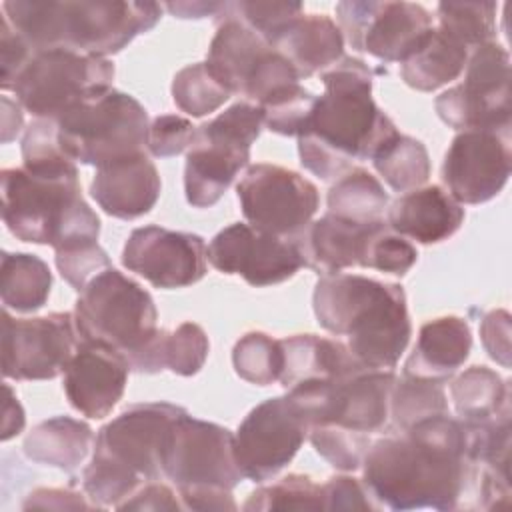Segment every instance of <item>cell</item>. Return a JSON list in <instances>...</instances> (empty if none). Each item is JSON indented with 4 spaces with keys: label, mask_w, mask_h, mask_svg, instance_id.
Listing matches in <instances>:
<instances>
[{
    "label": "cell",
    "mask_w": 512,
    "mask_h": 512,
    "mask_svg": "<svg viewBox=\"0 0 512 512\" xmlns=\"http://www.w3.org/2000/svg\"><path fill=\"white\" fill-rule=\"evenodd\" d=\"M442 122L456 130L510 132V58L504 46L486 42L470 50L464 82L436 102Z\"/></svg>",
    "instance_id": "obj_13"
},
{
    "label": "cell",
    "mask_w": 512,
    "mask_h": 512,
    "mask_svg": "<svg viewBox=\"0 0 512 512\" xmlns=\"http://www.w3.org/2000/svg\"><path fill=\"white\" fill-rule=\"evenodd\" d=\"M130 364L118 350L80 340L64 370V392L72 408L88 418H104L124 394Z\"/></svg>",
    "instance_id": "obj_21"
},
{
    "label": "cell",
    "mask_w": 512,
    "mask_h": 512,
    "mask_svg": "<svg viewBox=\"0 0 512 512\" xmlns=\"http://www.w3.org/2000/svg\"><path fill=\"white\" fill-rule=\"evenodd\" d=\"M418 260L416 248L386 222L372 234L362 268H374L388 274H406Z\"/></svg>",
    "instance_id": "obj_42"
},
{
    "label": "cell",
    "mask_w": 512,
    "mask_h": 512,
    "mask_svg": "<svg viewBox=\"0 0 512 512\" xmlns=\"http://www.w3.org/2000/svg\"><path fill=\"white\" fill-rule=\"evenodd\" d=\"M376 172L396 192L420 188L430 176V158L426 146L406 134L392 136L372 158Z\"/></svg>",
    "instance_id": "obj_34"
},
{
    "label": "cell",
    "mask_w": 512,
    "mask_h": 512,
    "mask_svg": "<svg viewBox=\"0 0 512 512\" xmlns=\"http://www.w3.org/2000/svg\"><path fill=\"white\" fill-rule=\"evenodd\" d=\"M244 510H322V486L310 476L288 474L250 494Z\"/></svg>",
    "instance_id": "obj_40"
},
{
    "label": "cell",
    "mask_w": 512,
    "mask_h": 512,
    "mask_svg": "<svg viewBox=\"0 0 512 512\" xmlns=\"http://www.w3.org/2000/svg\"><path fill=\"white\" fill-rule=\"evenodd\" d=\"M208 262L218 272L238 274L256 288L280 284L304 266L296 240L266 234L244 222L222 228L210 240Z\"/></svg>",
    "instance_id": "obj_18"
},
{
    "label": "cell",
    "mask_w": 512,
    "mask_h": 512,
    "mask_svg": "<svg viewBox=\"0 0 512 512\" xmlns=\"http://www.w3.org/2000/svg\"><path fill=\"white\" fill-rule=\"evenodd\" d=\"M510 132L462 130L454 136L442 164V180L458 204L494 198L510 176Z\"/></svg>",
    "instance_id": "obj_20"
},
{
    "label": "cell",
    "mask_w": 512,
    "mask_h": 512,
    "mask_svg": "<svg viewBox=\"0 0 512 512\" xmlns=\"http://www.w3.org/2000/svg\"><path fill=\"white\" fill-rule=\"evenodd\" d=\"M214 18L216 34L208 48L206 66L232 94H242L260 104L272 92L300 80L282 54L226 12V2Z\"/></svg>",
    "instance_id": "obj_12"
},
{
    "label": "cell",
    "mask_w": 512,
    "mask_h": 512,
    "mask_svg": "<svg viewBox=\"0 0 512 512\" xmlns=\"http://www.w3.org/2000/svg\"><path fill=\"white\" fill-rule=\"evenodd\" d=\"M464 222V208L442 186L414 188L396 198L386 210V224L400 236L420 244L450 238Z\"/></svg>",
    "instance_id": "obj_24"
},
{
    "label": "cell",
    "mask_w": 512,
    "mask_h": 512,
    "mask_svg": "<svg viewBox=\"0 0 512 512\" xmlns=\"http://www.w3.org/2000/svg\"><path fill=\"white\" fill-rule=\"evenodd\" d=\"M184 408L168 402L132 404L98 430L82 486L92 504L118 506L142 484L162 478L164 436Z\"/></svg>",
    "instance_id": "obj_6"
},
{
    "label": "cell",
    "mask_w": 512,
    "mask_h": 512,
    "mask_svg": "<svg viewBox=\"0 0 512 512\" xmlns=\"http://www.w3.org/2000/svg\"><path fill=\"white\" fill-rule=\"evenodd\" d=\"M114 64L108 58L66 48L34 52L18 74L12 92L36 118H58L80 102L112 88Z\"/></svg>",
    "instance_id": "obj_11"
},
{
    "label": "cell",
    "mask_w": 512,
    "mask_h": 512,
    "mask_svg": "<svg viewBox=\"0 0 512 512\" xmlns=\"http://www.w3.org/2000/svg\"><path fill=\"white\" fill-rule=\"evenodd\" d=\"M0 54H2V72H0V86L2 90H12L18 74L30 62L34 50L24 42L20 34L8 24V20L0 18Z\"/></svg>",
    "instance_id": "obj_47"
},
{
    "label": "cell",
    "mask_w": 512,
    "mask_h": 512,
    "mask_svg": "<svg viewBox=\"0 0 512 512\" xmlns=\"http://www.w3.org/2000/svg\"><path fill=\"white\" fill-rule=\"evenodd\" d=\"M56 268L74 290L82 292L92 278L110 268V258L96 240L78 242L56 250Z\"/></svg>",
    "instance_id": "obj_43"
},
{
    "label": "cell",
    "mask_w": 512,
    "mask_h": 512,
    "mask_svg": "<svg viewBox=\"0 0 512 512\" xmlns=\"http://www.w3.org/2000/svg\"><path fill=\"white\" fill-rule=\"evenodd\" d=\"M388 194L380 180L364 168H352L334 180L328 212L352 222H380L388 210Z\"/></svg>",
    "instance_id": "obj_33"
},
{
    "label": "cell",
    "mask_w": 512,
    "mask_h": 512,
    "mask_svg": "<svg viewBox=\"0 0 512 512\" xmlns=\"http://www.w3.org/2000/svg\"><path fill=\"white\" fill-rule=\"evenodd\" d=\"M2 220L22 242L54 250L98 240L100 218L80 194L76 164L2 170Z\"/></svg>",
    "instance_id": "obj_5"
},
{
    "label": "cell",
    "mask_w": 512,
    "mask_h": 512,
    "mask_svg": "<svg viewBox=\"0 0 512 512\" xmlns=\"http://www.w3.org/2000/svg\"><path fill=\"white\" fill-rule=\"evenodd\" d=\"M118 510H180L176 494L162 482H146L132 496L116 506Z\"/></svg>",
    "instance_id": "obj_49"
},
{
    "label": "cell",
    "mask_w": 512,
    "mask_h": 512,
    "mask_svg": "<svg viewBox=\"0 0 512 512\" xmlns=\"http://www.w3.org/2000/svg\"><path fill=\"white\" fill-rule=\"evenodd\" d=\"M438 414H448L444 382L406 374L400 380L396 378L390 396V418L398 430Z\"/></svg>",
    "instance_id": "obj_35"
},
{
    "label": "cell",
    "mask_w": 512,
    "mask_h": 512,
    "mask_svg": "<svg viewBox=\"0 0 512 512\" xmlns=\"http://www.w3.org/2000/svg\"><path fill=\"white\" fill-rule=\"evenodd\" d=\"M96 504H88L80 494L58 490V488H38L28 494L24 502V510L30 508H54V510H70V508H94Z\"/></svg>",
    "instance_id": "obj_50"
},
{
    "label": "cell",
    "mask_w": 512,
    "mask_h": 512,
    "mask_svg": "<svg viewBox=\"0 0 512 512\" xmlns=\"http://www.w3.org/2000/svg\"><path fill=\"white\" fill-rule=\"evenodd\" d=\"M92 430L86 422L56 416L40 422L24 438V454L46 466H54L66 472L76 470L92 444Z\"/></svg>",
    "instance_id": "obj_30"
},
{
    "label": "cell",
    "mask_w": 512,
    "mask_h": 512,
    "mask_svg": "<svg viewBox=\"0 0 512 512\" xmlns=\"http://www.w3.org/2000/svg\"><path fill=\"white\" fill-rule=\"evenodd\" d=\"M262 126V112L250 102H236L210 122L196 126L184 168L186 200L194 208H210L222 198L234 176L248 164L250 146Z\"/></svg>",
    "instance_id": "obj_9"
},
{
    "label": "cell",
    "mask_w": 512,
    "mask_h": 512,
    "mask_svg": "<svg viewBox=\"0 0 512 512\" xmlns=\"http://www.w3.org/2000/svg\"><path fill=\"white\" fill-rule=\"evenodd\" d=\"M208 350L210 342L206 332L194 322H184L172 332L158 330L128 358V364L130 370L144 374H156L168 368L180 376H194L202 370Z\"/></svg>",
    "instance_id": "obj_28"
},
{
    "label": "cell",
    "mask_w": 512,
    "mask_h": 512,
    "mask_svg": "<svg viewBox=\"0 0 512 512\" xmlns=\"http://www.w3.org/2000/svg\"><path fill=\"white\" fill-rule=\"evenodd\" d=\"M52 288V274L44 260L26 252H4L0 270V292L4 308L16 312L40 310Z\"/></svg>",
    "instance_id": "obj_32"
},
{
    "label": "cell",
    "mask_w": 512,
    "mask_h": 512,
    "mask_svg": "<svg viewBox=\"0 0 512 512\" xmlns=\"http://www.w3.org/2000/svg\"><path fill=\"white\" fill-rule=\"evenodd\" d=\"M318 324L346 336V348L366 370H392L412 326L400 284L360 274H322L312 294Z\"/></svg>",
    "instance_id": "obj_3"
},
{
    "label": "cell",
    "mask_w": 512,
    "mask_h": 512,
    "mask_svg": "<svg viewBox=\"0 0 512 512\" xmlns=\"http://www.w3.org/2000/svg\"><path fill=\"white\" fill-rule=\"evenodd\" d=\"M364 482L352 476H334L322 484V510H378Z\"/></svg>",
    "instance_id": "obj_46"
},
{
    "label": "cell",
    "mask_w": 512,
    "mask_h": 512,
    "mask_svg": "<svg viewBox=\"0 0 512 512\" xmlns=\"http://www.w3.org/2000/svg\"><path fill=\"white\" fill-rule=\"evenodd\" d=\"M230 94L232 92L212 74L206 62L182 68L172 80V98L176 106L196 118L218 110Z\"/></svg>",
    "instance_id": "obj_37"
},
{
    "label": "cell",
    "mask_w": 512,
    "mask_h": 512,
    "mask_svg": "<svg viewBox=\"0 0 512 512\" xmlns=\"http://www.w3.org/2000/svg\"><path fill=\"white\" fill-rule=\"evenodd\" d=\"M78 348L74 314L12 318L2 312V374L14 380H50L66 370Z\"/></svg>",
    "instance_id": "obj_16"
},
{
    "label": "cell",
    "mask_w": 512,
    "mask_h": 512,
    "mask_svg": "<svg viewBox=\"0 0 512 512\" xmlns=\"http://www.w3.org/2000/svg\"><path fill=\"white\" fill-rule=\"evenodd\" d=\"M470 48L442 28H432L424 42L400 62L402 80L420 92H432L456 80L468 62Z\"/></svg>",
    "instance_id": "obj_29"
},
{
    "label": "cell",
    "mask_w": 512,
    "mask_h": 512,
    "mask_svg": "<svg viewBox=\"0 0 512 512\" xmlns=\"http://www.w3.org/2000/svg\"><path fill=\"white\" fill-rule=\"evenodd\" d=\"M208 248L202 236L160 226L132 230L122 250V264L156 288H184L206 274Z\"/></svg>",
    "instance_id": "obj_19"
},
{
    "label": "cell",
    "mask_w": 512,
    "mask_h": 512,
    "mask_svg": "<svg viewBox=\"0 0 512 512\" xmlns=\"http://www.w3.org/2000/svg\"><path fill=\"white\" fill-rule=\"evenodd\" d=\"M160 468L176 484L186 510H236L232 488L244 476L228 428L192 418L184 410L164 436Z\"/></svg>",
    "instance_id": "obj_7"
},
{
    "label": "cell",
    "mask_w": 512,
    "mask_h": 512,
    "mask_svg": "<svg viewBox=\"0 0 512 512\" xmlns=\"http://www.w3.org/2000/svg\"><path fill=\"white\" fill-rule=\"evenodd\" d=\"M282 372L278 382L288 390L304 382L340 380L362 368L344 342L316 334H294L280 340Z\"/></svg>",
    "instance_id": "obj_26"
},
{
    "label": "cell",
    "mask_w": 512,
    "mask_h": 512,
    "mask_svg": "<svg viewBox=\"0 0 512 512\" xmlns=\"http://www.w3.org/2000/svg\"><path fill=\"white\" fill-rule=\"evenodd\" d=\"M164 8L178 18H204L216 16L222 8V2H168Z\"/></svg>",
    "instance_id": "obj_52"
},
{
    "label": "cell",
    "mask_w": 512,
    "mask_h": 512,
    "mask_svg": "<svg viewBox=\"0 0 512 512\" xmlns=\"http://www.w3.org/2000/svg\"><path fill=\"white\" fill-rule=\"evenodd\" d=\"M308 436V424L288 394L264 400L248 412L234 434V456L244 478L276 476Z\"/></svg>",
    "instance_id": "obj_17"
},
{
    "label": "cell",
    "mask_w": 512,
    "mask_h": 512,
    "mask_svg": "<svg viewBox=\"0 0 512 512\" xmlns=\"http://www.w3.org/2000/svg\"><path fill=\"white\" fill-rule=\"evenodd\" d=\"M382 224L384 220L352 222L326 212L296 238L304 266L318 274H336L344 268L362 266L368 242Z\"/></svg>",
    "instance_id": "obj_23"
},
{
    "label": "cell",
    "mask_w": 512,
    "mask_h": 512,
    "mask_svg": "<svg viewBox=\"0 0 512 512\" xmlns=\"http://www.w3.org/2000/svg\"><path fill=\"white\" fill-rule=\"evenodd\" d=\"M494 2H440L436 8L438 28L446 30L470 50L496 38Z\"/></svg>",
    "instance_id": "obj_36"
},
{
    "label": "cell",
    "mask_w": 512,
    "mask_h": 512,
    "mask_svg": "<svg viewBox=\"0 0 512 512\" xmlns=\"http://www.w3.org/2000/svg\"><path fill=\"white\" fill-rule=\"evenodd\" d=\"M454 410L464 422L494 418L510 410V386L488 366H470L450 382Z\"/></svg>",
    "instance_id": "obj_31"
},
{
    "label": "cell",
    "mask_w": 512,
    "mask_h": 512,
    "mask_svg": "<svg viewBox=\"0 0 512 512\" xmlns=\"http://www.w3.org/2000/svg\"><path fill=\"white\" fill-rule=\"evenodd\" d=\"M160 188L154 162L140 152L96 168L90 194L106 214L120 220H134L154 208Z\"/></svg>",
    "instance_id": "obj_22"
},
{
    "label": "cell",
    "mask_w": 512,
    "mask_h": 512,
    "mask_svg": "<svg viewBox=\"0 0 512 512\" xmlns=\"http://www.w3.org/2000/svg\"><path fill=\"white\" fill-rule=\"evenodd\" d=\"M156 320L152 296L112 266L86 284L74 308L78 342L106 344L126 360L158 332Z\"/></svg>",
    "instance_id": "obj_10"
},
{
    "label": "cell",
    "mask_w": 512,
    "mask_h": 512,
    "mask_svg": "<svg viewBox=\"0 0 512 512\" xmlns=\"http://www.w3.org/2000/svg\"><path fill=\"white\" fill-rule=\"evenodd\" d=\"M62 152L96 168L144 152L146 108L130 94L108 88L56 118Z\"/></svg>",
    "instance_id": "obj_8"
},
{
    "label": "cell",
    "mask_w": 512,
    "mask_h": 512,
    "mask_svg": "<svg viewBox=\"0 0 512 512\" xmlns=\"http://www.w3.org/2000/svg\"><path fill=\"white\" fill-rule=\"evenodd\" d=\"M2 108H4V118H2V140L10 142L20 126H22V112L20 106L14 104L12 100H8L6 96H2Z\"/></svg>",
    "instance_id": "obj_53"
},
{
    "label": "cell",
    "mask_w": 512,
    "mask_h": 512,
    "mask_svg": "<svg viewBox=\"0 0 512 512\" xmlns=\"http://www.w3.org/2000/svg\"><path fill=\"white\" fill-rule=\"evenodd\" d=\"M470 348L472 334L464 318H434L420 328L418 342L404 364V374L446 382L466 362Z\"/></svg>",
    "instance_id": "obj_27"
},
{
    "label": "cell",
    "mask_w": 512,
    "mask_h": 512,
    "mask_svg": "<svg viewBox=\"0 0 512 512\" xmlns=\"http://www.w3.org/2000/svg\"><path fill=\"white\" fill-rule=\"evenodd\" d=\"M240 208L250 226L296 240L318 210V188L294 170L254 164L236 186Z\"/></svg>",
    "instance_id": "obj_14"
},
{
    "label": "cell",
    "mask_w": 512,
    "mask_h": 512,
    "mask_svg": "<svg viewBox=\"0 0 512 512\" xmlns=\"http://www.w3.org/2000/svg\"><path fill=\"white\" fill-rule=\"evenodd\" d=\"M480 338L488 356L510 366V314L506 310H492L480 322Z\"/></svg>",
    "instance_id": "obj_48"
},
{
    "label": "cell",
    "mask_w": 512,
    "mask_h": 512,
    "mask_svg": "<svg viewBox=\"0 0 512 512\" xmlns=\"http://www.w3.org/2000/svg\"><path fill=\"white\" fill-rule=\"evenodd\" d=\"M316 452L338 470H356L372 444L370 438L356 436L336 426H314L308 430Z\"/></svg>",
    "instance_id": "obj_41"
},
{
    "label": "cell",
    "mask_w": 512,
    "mask_h": 512,
    "mask_svg": "<svg viewBox=\"0 0 512 512\" xmlns=\"http://www.w3.org/2000/svg\"><path fill=\"white\" fill-rule=\"evenodd\" d=\"M196 134V126L182 116L176 114H162L156 116L146 134V148L156 158H168L182 154L192 146Z\"/></svg>",
    "instance_id": "obj_45"
},
{
    "label": "cell",
    "mask_w": 512,
    "mask_h": 512,
    "mask_svg": "<svg viewBox=\"0 0 512 512\" xmlns=\"http://www.w3.org/2000/svg\"><path fill=\"white\" fill-rule=\"evenodd\" d=\"M2 16L34 50L66 48L106 58L134 36L156 26L162 6L156 2H24L8 0Z\"/></svg>",
    "instance_id": "obj_4"
},
{
    "label": "cell",
    "mask_w": 512,
    "mask_h": 512,
    "mask_svg": "<svg viewBox=\"0 0 512 512\" xmlns=\"http://www.w3.org/2000/svg\"><path fill=\"white\" fill-rule=\"evenodd\" d=\"M270 46L292 64L302 80L342 58L344 36L326 14H298L270 40Z\"/></svg>",
    "instance_id": "obj_25"
},
{
    "label": "cell",
    "mask_w": 512,
    "mask_h": 512,
    "mask_svg": "<svg viewBox=\"0 0 512 512\" xmlns=\"http://www.w3.org/2000/svg\"><path fill=\"white\" fill-rule=\"evenodd\" d=\"M340 32L354 50L384 62H404L430 34V12L414 2L344 0L336 4Z\"/></svg>",
    "instance_id": "obj_15"
},
{
    "label": "cell",
    "mask_w": 512,
    "mask_h": 512,
    "mask_svg": "<svg viewBox=\"0 0 512 512\" xmlns=\"http://www.w3.org/2000/svg\"><path fill=\"white\" fill-rule=\"evenodd\" d=\"M314 102L316 96L296 82L272 92L256 106L268 130L282 136H300L308 124Z\"/></svg>",
    "instance_id": "obj_39"
},
{
    "label": "cell",
    "mask_w": 512,
    "mask_h": 512,
    "mask_svg": "<svg viewBox=\"0 0 512 512\" xmlns=\"http://www.w3.org/2000/svg\"><path fill=\"white\" fill-rule=\"evenodd\" d=\"M234 370L240 378L256 386L278 382L282 372L280 340L264 332H246L232 352Z\"/></svg>",
    "instance_id": "obj_38"
},
{
    "label": "cell",
    "mask_w": 512,
    "mask_h": 512,
    "mask_svg": "<svg viewBox=\"0 0 512 512\" xmlns=\"http://www.w3.org/2000/svg\"><path fill=\"white\" fill-rule=\"evenodd\" d=\"M324 94L314 102L298 154L306 170L338 180L354 162L372 160L398 134L394 122L372 100V72L364 60L342 56L322 72Z\"/></svg>",
    "instance_id": "obj_2"
},
{
    "label": "cell",
    "mask_w": 512,
    "mask_h": 512,
    "mask_svg": "<svg viewBox=\"0 0 512 512\" xmlns=\"http://www.w3.org/2000/svg\"><path fill=\"white\" fill-rule=\"evenodd\" d=\"M6 392V404H4V422H2V440H10L24 428V410L10 390V386H4Z\"/></svg>",
    "instance_id": "obj_51"
},
{
    "label": "cell",
    "mask_w": 512,
    "mask_h": 512,
    "mask_svg": "<svg viewBox=\"0 0 512 512\" xmlns=\"http://www.w3.org/2000/svg\"><path fill=\"white\" fill-rule=\"evenodd\" d=\"M226 12L242 20L248 28L260 34L268 44L270 40L298 14V2H226Z\"/></svg>",
    "instance_id": "obj_44"
},
{
    "label": "cell",
    "mask_w": 512,
    "mask_h": 512,
    "mask_svg": "<svg viewBox=\"0 0 512 512\" xmlns=\"http://www.w3.org/2000/svg\"><path fill=\"white\" fill-rule=\"evenodd\" d=\"M364 486L382 508L454 510L472 498L476 466L460 418L438 414L398 434L374 438L364 460Z\"/></svg>",
    "instance_id": "obj_1"
}]
</instances>
